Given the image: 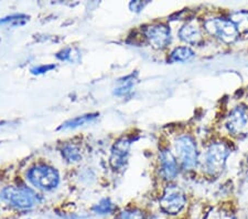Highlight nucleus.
<instances>
[{"instance_id": "nucleus-17", "label": "nucleus", "mask_w": 248, "mask_h": 219, "mask_svg": "<svg viewBox=\"0 0 248 219\" xmlns=\"http://www.w3.org/2000/svg\"><path fill=\"white\" fill-rule=\"evenodd\" d=\"M135 83V77L134 74L128 75L125 79L121 80L118 82V87L115 90V94L117 95H125L128 92H130L131 89H133Z\"/></svg>"}, {"instance_id": "nucleus-16", "label": "nucleus", "mask_w": 248, "mask_h": 219, "mask_svg": "<svg viewBox=\"0 0 248 219\" xmlns=\"http://www.w3.org/2000/svg\"><path fill=\"white\" fill-rule=\"evenodd\" d=\"M62 156L70 163H77L81 161V151L78 146L73 144H67L62 149Z\"/></svg>"}, {"instance_id": "nucleus-15", "label": "nucleus", "mask_w": 248, "mask_h": 219, "mask_svg": "<svg viewBox=\"0 0 248 219\" xmlns=\"http://www.w3.org/2000/svg\"><path fill=\"white\" fill-rule=\"evenodd\" d=\"M194 57L193 50L189 47H178L172 51L169 61L170 62H186Z\"/></svg>"}, {"instance_id": "nucleus-2", "label": "nucleus", "mask_w": 248, "mask_h": 219, "mask_svg": "<svg viewBox=\"0 0 248 219\" xmlns=\"http://www.w3.org/2000/svg\"><path fill=\"white\" fill-rule=\"evenodd\" d=\"M204 29L211 35L221 40L226 45H232L239 38V34L231 19L212 18L204 22Z\"/></svg>"}, {"instance_id": "nucleus-7", "label": "nucleus", "mask_w": 248, "mask_h": 219, "mask_svg": "<svg viewBox=\"0 0 248 219\" xmlns=\"http://www.w3.org/2000/svg\"><path fill=\"white\" fill-rule=\"evenodd\" d=\"M3 201L8 204L19 209H28L33 207L35 198L30 192L26 188H18V187H6L0 194Z\"/></svg>"}, {"instance_id": "nucleus-12", "label": "nucleus", "mask_w": 248, "mask_h": 219, "mask_svg": "<svg viewBox=\"0 0 248 219\" xmlns=\"http://www.w3.org/2000/svg\"><path fill=\"white\" fill-rule=\"evenodd\" d=\"M230 19L235 25L239 35L248 37V10L235 11L231 15Z\"/></svg>"}, {"instance_id": "nucleus-19", "label": "nucleus", "mask_w": 248, "mask_h": 219, "mask_svg": "<svg viewBox=\"0 0 248 219\" xmlns=\"http://www.w3.org/2000/svg\"><path fill=\"white\" fill-rule=\"evenodd\" d=\"M115 219H146L142 210L138 208H128L118 214Z\"/></svg>"}, {"instance_id": "nucleus-22", "label": "nucleus", "mask_w": 248, "mask_h": 219, "mask_svg": "<svg viewBox=\"0 0 248 219\" xmlns=\"http://www.w3.org/2000/svg\"><path fill=\"white\" fill-rule=\"evenodd\" d=\"M147 5V2H141V1H133L129 5L130 9L133 11H140L142 10V8Z\"/></svg>"}, {"instance_id": "nucleus-9", "label": "nucleus", "mask_w": 248, "mask_h": 219, "mask_svg": "<svg viewBox=\"0 0 248 219\" xmlns=\"http://www.w3.org/2000/svg\"><path fill=\"white\" fill-rule=\"evenodd\" d=\"M131 145V139L129 137H122L115 143L111 147L110 154V165L115 170L123 168L126 165L128 155Z\"/></svg>"}, {"instance_id": "nucleus-23", "label": "nucleus", "mask_w": 248, "mask_h": 219, "mask_svg": "<svg viewBox=\"0 0 248 219\" xmlns=\"http://www.w3.org/2000/svg\"><path fill=\"white\" fill-rule=\"evenodd\" d=\"M70 53H71V49H65V50H63L61 53H59V54H63V55H59L58 58L61 60H66L70 57Z\"/></svg>"}, {"instance_id": "nucleus-6", "label": "nucleus", "mask_w": 248, "mask_h": 219, "mask_svg": "<svg viewBox=\"0 0 248 219\" xmlns=\"http://www.w3.org/2000/svg\"><path fill=\"white\" fill-rule=\"evenodd\" d=\"M226 127L235 137L248 135V107L245 105L235 106L226 118Z\"/></svg>"}, {"instance_id": "nucleus-10", "label": "nucleus", "mask_w": 248, "mask_h": 219, "mask_svg": "<svg viewBox=\"0 0 248 219\" xmlns=\"http://www.w3.org/2000/svg\"><path fill=\"white\" fill-rule=\"evenodd\" d=\"M160 166H161V174L167 181H172L178 175V159L169 150L163 149L159 155Z\"/></svg>"}, {"instance_id": "nucleus-13", "label": "nucleus", "mask_w": 248, "mask_h": 219, "mask_svg": "<svg viewBox=\"0 0 248 219\" xmlns=\"http://www.w3.org/2000/svg\"><path fill=\"white\" fill-rule=\"evenodd\" d=\"M203 219H235V215L230 207L218 205L211 208Z\"/></svg>"}, {"instance_id": "nucleus-1", "label": "nucleus", "mask_w": 248, "mask_h": 219, "mask_svg": "<svg viewBox=\"0 0 248 219\" xmlns=\"http://www.w3.org/2000/svg\"><path fill=\"white\" fill-rule=\"evenodd\" d=\"M231 149L226 143L214 142L207 147L203 158V168L210 177L217 178L225 169Z\"/></svg>"}, {"instance_id": "nucleus-8", "label": "nucleus", "mask_w": 248, "mask_h": 219, "mask_svg": "<svg viewBox=\"0 0 248 219\" xmlns=\"http://www.w3.org/2000/svg\"><path fill=\"white\" fill-rule=\"evenodd\" d=\"M145 37L149 45L157 50H162L171 42L170 28L165 23H154L145 28Z\"/></svg>"}, {"instance_id": "nucleus-11", "label": "nucleus", "mask_w": 248, "mask_h": 219, "mask_svg": "<svg viewBox=\"0 0 248 219\" xmlns=\"http://www.w3.org/2000/svg\"><path fill=\"white\" fill-rule=\"evenodd\" d=\"M179 37L187 45H199L203 40L202 30L195 21L186 22L179 31Z\"/></svg>"}, {"instance_id": "nucleus-18", "label": "nucleus", "mask_w": 248, "mask_h": 219, "mask_svg": "<svg viewBox=\"0 0 248 219\" xmlns=\"http://www.w3.org/2000/svg\"><path fill=\"white\" fill-rule=\"evenodd\" d=\"M115 209V206L113 202H111L109 199H103V201H101L98 202V204H96L94 207H93V210L98 215H107V214H110L113 213Z\"/></svg>"}, {"instance_id": "nucleus-14", "label": "nucleus", "mask_w": 248, "mask_h": 219, "mask_svg": "<svg viewBox=\"0 0 248 219\" xmlns=\"http://www.w3.org/2000/svg\"><path fill=\"white\" fill-rule=\"evenodd\" d=\"M98 117L97 113L95 114H86L82 115V117H77L72 119L66 121L62 126H60V130H67V129H77L78 126H83L87 124V123L93 122L94 119Z\"/></svg>"}, {"instance_id": "nucleus-20", "label": "nucleus", "mask_w": 248, "mask_h": 219, "mask_svg": "<svg viewBox=\"0 0 248 219\" xmlns=\"http://www.w3.org/2000/svg\"><path fill=\"white\" fill-rule=\"evenodd\" d=\"M21 20L26 21L28 20V17L26 15H13V16H8V17H5L2 19H0V25H5V23H9V22H20Z\"/></svg>"}, {"instance_id": "nucleus-3", "label": "nucleus", "mask_w": 248, "mask_h": 219, "mask_svg": "<svg viewBox=\"0 0 248 219\" xmlns=\"http://www.w3.org/2000/svg\"><path fill=\"white\" fill-rule=\"evenodd\" d=\"M178 161L185 169H193L199 161V152L197 143L189 135L178 137L174 144Z\"/></svg>"}, {"instance_id": "nucleus-4", "label": "nucleus", "mask_w": 248, "mask_h": 219, "mask_svg": "<svg viewBox=\"0 0 248 219\" xmlns=\"http://www.w3.org/2000/svg\"><path fill=\"white\" fill-rule=\"evenodd\" d=\"M160 208L163 213L171 216L180 214L186 205V197L181 187L178 185H169L166 187L159 201Z\"/></svg>"}, {"instance_id": "nucleus-21", "label": "nucleus", "mask_w": 248, "mask_h": 219, "mask_svg": "<svg viewBox=\"0 0 248 219\" xmlns=\"http://www.w3.org/2000/svg\"><path fill=\"white\" fill-rule=\"evenodd\" d=\"M54 66H41V67H35V69H32V72L34 74H40V73H46L47 71L51 70V69H54Z\"/></svg>"}, {"instance_id": "nucleus-5", "label": "nucleus", "mask_w": 248, "mask_h": 219, "mask_svg": "<svg viewBox=\"0 0 248 219\" xmlns=\"http://www.w3.org/2000/svg\"><path fill=\"white\" fill-rule=\"evenodd\" d=\"M28 179L40 189L52 190L59 184V173L49 165L38 164L30 168Z\"/></svg>"}]
</instances>
